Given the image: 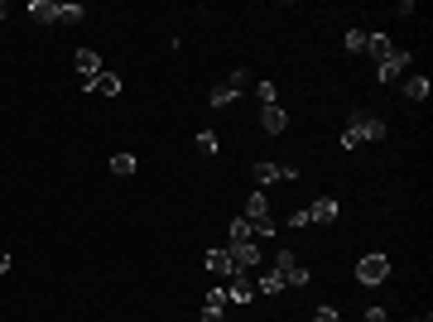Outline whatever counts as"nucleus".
I'll list each match as a JSON object with an SVG mask.
<instances>
[{"label":"nucleus","instance_id":"f257e3e1","mask_svg":"<svg viewBox=\"0 0 433 322\" xmlns=\"http://www.w3.org/2000/svg\"><path fill=\"white\" fill-rule=\"evenodd\" d=\"M246 221H250V231H255V236H270V240H275V216H270V198H265V193H260V188H255V193H250V198H246Z\"/></svg>","mask_w":433,"mask_h":322},{"label":"nucleus","instance_id":"f03ea898","mask_svg":"<svg viewBox=\"0 0 433 322\" xmlns=\"http://www.w3.org/2000/svg\"><path fill=\"white\" fill-rule=\"evenodd\" d=\"M385 279H390V260H385L380 250H371V255L356 260V284H361V289H380Z\"/></svg>","mask_w":433,"mask_h":322},{"label":"nucleus","instance_id":"7ed1b4c3","mask_svg":"<svg viewBox=\"0 0 433 322\" xmlns=\"http://www.w3.org/2000/svg\"><path fill=\"white\" fill-rule=\"evenodd\" d=\"M347 130H351L361 144L385 140V120H380V115H366V111H351V115H347Z\"/></svg>","mask_w":433,"mask_h":322},{"label":"nucleus","instance_id":"20e7f679","mask_svg":"<svg viewBox=\"0 0 433 322\" xmlns=\"http://www.w3.org/2000/svg\"><path fill=\"white\" fill-rule=\"evenodd\" d=\"M221 289H226V303H250V299H260V294H255V274H246V269H231Z\"/></svg>","mask_w":433,"mask_h":322},{"label":"nucleus","instance_id":"39448f33","mask_svg":"<svg viewBox=\"0 0 433 322\" xmlns=\"http://www.w3.org/2000/svg\"><path fill=\"white\" fill-rule=\"evenodd\" d=\"M376 77H380V82H405V77H409V53L390 48V53L376 63Z\"/></svg>","mask_w":433,"mask_h":322},{"label":"nucleus","instance_id":"423d86ee","mask_svg":"<svg viewBox=\"0 0 433 322\" xmlns=\"http://www.w3.org/2000/svg\"><path fill=\"white\" fill-rule=\"evenodd\" d=\"M226 255H231V269H246V274L260 269V245H255V240H241V245H231Z\"/></svg>","mask_w":433,"mask_h":322},{"label":"nucleus","instance_id":"0eeeda50","mask_svg":"<svg viewBox=\"0 0 433 322\" xmlns=\"http://www.w3.org/2000/svg\"><path fill=\"white\" fill-rule=\"evenodd\" d=\"M260 130H270V135H284V130H289V111L279 106V102L260 106Z\"/></svg>","mask_w":433,"mask_h":322},{"label":"nucleus","instance_id":"6e6552de","mask_svg":"<svg viewBox=\"0 0 433 322\" xmlns=\"http://www.w3.org/2000/svg\"><path fill=\"white\" fill-rule=\"evenodd\" d=\"M284 289H289V279H284L279 269H260V274H255V294L275 299V294H284Z\"/></svg>","mask_w":433,"mask_h":322},{"label":"nucleus","instance_id":"1a4fd4ad","mask_svg":"<svg viewBox=\"0 0 433 322\" xmlns=\"http://www.w3.org/2000/svg\"><path fill=\"white\" fill-rule=\"evenodd\" d=\"M102 73V58L92 53V48H77V82L82 87H92V77Z\"/></svg>","mask_w":433,"mask_h":322},{"label":"nucleus","instance_id":"9d476101","mask_svg":"<svg viewBox=\"0 0 433 322\" xmlns=\"http://www.w3.org/2000/svg\"><path fill=\"white\" fill-rule=\"evenodd\" d=\"M337 212H342V207H337V198H318V202L308 207V221H313V226H332V221H337Z\"/></svg>","mask_w":433,"mask_h":322},{"label":"nucleus","instance_id":"9b49d317","mask_svg":"<svg viewBox=\"0 0 433 322\" xmlns=\"http://www.w3.org/2000/svg\"><path fill=\"white\" fill-rule=\"evenodd\" d=\"M250 178H255V188L265 193L270 183H284V164H255V169H250Z\"/></svg>","mask_w":433,"mask_h":322},{"label":"nucleus","instance_id":"f8f14e48","mask_svg":"<svg viewBox=\"0 0 433 322\" xmlns=\"http://www.w3.org/2000/svg\"><path fill=\"white\" fill-rule=\"evenodd\" d=\"M87 92H97V97H116V92H120V77H116V73H107V68H102V73L92 77V87H87Z\"/></svg>","mask_w":433,"mask_h":322},{"label":"nucleus","instance_id":"ddd939ff","mask_svg":"<svg viewBox=\"0 0 433 322\" xmlns=\"http://www.w3.org/2000/svg\"><path fill=\"white\" fill-rule=\"evenodd\" d=\"M29 15H34V24H58V5L53 0H29Z\"/></svg>","mask_w":433,"mask_h":322},{"label":"nucleus","instance_id":"4468645a","mask_svg":"<svg viewBox=\"0 0 433 322\" xmlns=\"http://www.w3.org/2000/svg\"><path fill=\"white\" fill-rule=\"evenodd\" d=\"M429 92H433L429 77H419V73H414V77H405V97H409V102H429Z\"/></svg>","mask_w":433,"mask_h":322},{"label":"nucleus","instance_id":"2eb2a0df","mask_svg":"<svg viewBox=\"0 0 433 322\" xmlns=\"http://www.w3.org/2000/svg\"><path fill=\"white\" fill-rule=\"evenodd\" d=\"M203 265H208V274H217V279H226V274H231V255H226V250H208V260H203Z\"/></svg>","mask_w":433,"mask_h":322},{"label":"nucleus","instance_id":"dca6fc26","mask_svg":"<svg viewBox=\"0 0 433 322\" xmlns=\"http://www.w3.org/2000/svg\"><path fill=\"white\" fill-rule=\"evenodd\" d=\"M236 97H241V92H236V87H231V82H221V87H212V92H208V102H212L217 111H221V106H231V102H236Z\"/></svg>","mask_w":433,"mask_h":322},{"label":"nucleus","instance_id":"f3484780","mask_svg":"<svg viewBox=\"0 0 433 322\" xmlns=\"http://www.w3.org/2000/svg\"><path fill=\"white\" fill-rule=\"evenodd\" d=\"M390 48H395V44H390V39H385V34H371V39H366V53H371V58H376V63H380V58H385V53H390Z\"/></svg>","mask_w":433,"mask_h":322},{"label":"nucleus","instance_id":"a211bd4d","mask_svg":"<svg viewBox=\"0 0 433 322\" xmlns=\"http://www.w3.org/2000/svg\"><path fill=\"white\" fill-rule=\"evenodd\" d=\"M111 169H116V178H130L140 164H135V154H111Z\"/></svg>","mask_w":433,"mask_h":322},{"label":"nucleus","instance_id":"6ab92c4d","mask_svg":"<svg viewBox=\"0 0 433 322\" xmlns=\"http://www.w3.org/2000/svg\"><path fill=\"white\" fill-rule=\"evenodd\" d=\"M241 240H255V231L246 216H231V245H241Z\"/></svg>","mask_w":433,"mask_h":322},{"label":"nucleus","instance_id":"aec40b11","mask_svg":"<svg viewBox=\"0 0 433 322\" xmlns=\"http://www.w3.org/2000/svg\"><path fill=\"white\" fill-rule=\"evenodd\" d=\"M294 265H299V260H294V250H289V245H279V250H275V265H270V269H279V274L289 279V269H294Z\"/></svg>","mask_w":433,"mask_h":322},{"label":"nucleus","instance_id":"412c9836","mask_svg":"<svg viewBox=\"0 0 433 322\" xmlns=\"http://www.w3.org/2000/svg\"><path fill=\"white\" fill-rule=\"evenodd\" d=\"M82 19H87L82 5H58V24H82Z\"/></svg>","mask_w":433,"mask_h":322},{"label":"nucleus","instance_id":"4be33fe9","mask_svg":"<svg viewBox=\"0 0 433 322\" xmlns=\"http://www.w3.org/2000/svg\"><path fill=\"white\" fill-rule=\"evenodd\" d=\"M308 284H313V269L308 265H294L289 269V289H308Z\"/></svg>","mask_w":433,"mask_h":322},{"label":"nucleus","instance_id":"5701e85b","mask_svg":"<svg viewBox=\"0 0 433 322\" xmlns=\"http://www.w3.org/2000/svg\"><path fill=\"white\" fill-rule=\"evenodd\" d=\"M366 29H347V53H366Z\"/></svg>","mask_w":433,"mask_h":322},{"label":"nucleus","instance_id":"b1692460","mask_svg":"<svg viewBox=\"0 0 433 322\" xmlns=\"http://www.w3.org/2000/svg\"><path fill=\"white\" fill-rule=\"evenodd\" d=\"M193 140H198V149H203V154H217V135H212V130H198Z\"/></svg>","mask_w":433,"mask_h":322},{"label":"nucleus","instance_id":"393cba45","mask_svg":"<svg viewBox=\"0 0 433 322\" xmlns=\"http://www.w3.org/2000/svg\"><path fill=\"white\" fill-rule=\"evenodd\" d=\"M255 97H260V106H270V102H279V92H275V82H260V87H255Z\"/></svg>","mask_w":433,"mask_h":322},{"label":"nucleus","instance_id":"a878e982","mask_svg":"<svg viewBox=\"0 0 433 322\" xmlns=\"http://www.w3.org/2000/svg\"><path fill=\"white\" fill-rule=\"evenodd\" d=\"M313 322H342V318H337V308H332V303H323V308L313 313Z\"/></svg>","mask_w":433,"mask_h":322},{"label":"nucleus","instance_id":"bb28decb","mask_svg":"<svg viewBox=\"0 0 433 322\" xmlns=\"http://www.w3.org/2000/svg\"><path fill=\"white\" fill-rule=\"evenodd\" d=\"M289 226H294V231H304V226H313V221H308V207H299V212L289 216Z\"/></svg>","mask_w":433,"mask_h":322},{"label":"nucleus","instance_id":"cd10ccee","mask_svg":"<svg viewBox=\"0 0 433 322\" xmlns=\"http://www.w3.org/2000/svg\"><path fill=\"white\" fill-rule=\"evenodd\" d=\"M366 322H390V318H385V308H366Z\"/></svg>","mask_w":433,"mask_h":322},{"label":"nucleus","instance_id":"c85d7f7f","mask_svg":"<svg viewBox=\"0 0 433 322\" xmlns=\"http://www.w3.org/2000/svg\"><path fill=\"white\" fill-rule=\"evenodd\" d=\"M5 269H10V250L0 245V274H5Z\"/></svg>","mask_w":433,"mask_h":322},{"label":"nucleus","instance_id":"c756f323","mask_svg":"<svg viewBox=\"0 0 433 322\" xmlns=\"http://www.w3.org/2000/svg\"><path fill=\"white\" fill-rule=\"evenodd\" d=\"M0 19H5V0H0Z\"/></svg>","mask_w":433,"mask_h":322},{"label":"nucleus","instance_id":"7c9ffc66","mask_svg":"<svg viewBox=\"0 0 433 322\" xmlns=\"http://www.w3.org/2000/svg\"><path fill=\"white\" fill-rule=\"evenodd\" d=\"M414 322H433V318H414Z\"/></svg>","mask_w":433,"mask_h":322}]
</instances>
